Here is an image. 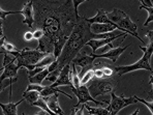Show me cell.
I'll return each instance as SVG.
<instances>
[{
    "instance_id": "1",
    "label": "cell",
    "mask_w": 153,
    "mask_h": 115,
    "mask_svg": "<svg viewBox=\"0 0 153 115\" xmlns=\"http://www.w3.org/2000/svg\"><path fill=\"white\" fill-rule=\"evenodd\" d=\"M34 10L35 28H42L45 35L54 42L56 58L60 56L65 43L76 24V16L71 0H31ZM34 28V29H35Z\"/></svg>"
},
{
    "instance_id": "2",
    "label": "cell",
    "mask_w": 153,
    "mask_h": 115,
    "mask_svg": "<svg viewBox=\"0 0 153 115\" xmlns=\"http://www.w3.org/2000/svg\"><path fill=\"white\" fill-rule=\"evenodd\" d=\"M90 25H91V23H89L87 17H85V16H79L76 18V24L75 28H74L71 34L69 35L68 40L65 43L60 56L57 58L60 67H63L64 65L71 63V61L83 50V47L86 46L90 40L113 37L122 32V31H120L118 33H115L113 31V32L96 34L91 31Z\"/></svg>"
},
{
    "instance_id": "3",
    "label": "cell",
    "mask_w": 153,
    "mask_h": 115,
    "mask_svg": "<svg viewBox=\"0 0 153 115\" xmlns=\"http://www.w3.org/2000/svg\"><path fill=\"white\" fill-rule=\"evenodd\" d=\"M140 49L144 52V55L142 56L140 59L134 64L130 65H118V66H114V69L118 76L125 75L130 72L138 71V69H147L150 71L153 74V69L150 64V59L153 54V40L149 42V44L145 47L140 46Z\"/></svg>"
},
{
    "instance_id": "4",
    "label": "cell",
    "mask_w": 153,
    "mask_h": 115,
    "mask_svg": "<svg viewBox=\"0 0 153 115\" xmlns=\"http://www.w3.org/2000/svg\"><path fill=\"white\" fill-rule=\"evenodd\" d=\"M13 55L17 57V63L20 66V69L25 67L27 71L34 69V65L38 61L46 57L48 54L42 52L38 48L36 49H30V48H24L18 52H10Z\"/></svg>"
},
{
    "instance_id": "5",
    "label": "cell",
    "mask_w": 153,
    "mask_h": 115,
    "mask_svg": "<svg viewBox=\"0 0 153 115\" xmlns=\"http://www.w3.org/2000/svg\"><path fill=\"white\" fill-rule=\"evenodd\" d=\"M108 17L113 23L119 25L121 28L125 29V30L129 31L132 37H137L140 42H143V40L138 35V26L134 22H132V20L130 19V17L126 13L118 10V8H114L112 12L108 13Z\"/></svg>"
},
{
    "instance_id": "6",
    "label": "cell",
    "mask_w": 153,
    "mask_h": 115,
    "mask_svg": "<svg viewBox=\"0 0 153 115\" xmlns=\"http://www.w3.org/2000/svg\"><path fill=\"white\" fill-rule=\"evenodd\" d=\"M119 77V76H118ZM118 77H110V78H103V79H96L92 81L91 85L88 87L90 94L93 98H96L98 96H103L114 92L118 84Z\"/></svg>"
},
{
    "instance_id": "7",
    "label": "cell",
    "mask_w": 153,
    "mask_h": 115,
    "mask_svg": "<svg viewBox=\"0 0 153 115\" xmlns=\"http://www.w3.org/2000/svg\"><path fill=\"white\" fill-rule=\"evenodd\" d=\"M71 91L76 94V96L78 98V104H76L75 106L73 107V109H76L79 107V105H83V104H86L88 102H92L94 103L95 105L97 106H103V104H108L109 105V101L107 100H103V101H97L95 100V98L90 94V91L88 89V87H86L85 85H81L79 87H74V86H71Z\"/></svg>"
},
{
    "instance_id": "8",
    "label": "cell",
    "mask_w": 153,
    "mask_h": 115,
    "mask_svg": "<svg viewBox=\"0 0 153 115\" xmlns=\"http://www.w3.org/2000/svg\"><path fill=\"white\" fill-rule=\"evenodd\" d=\"M139 101L137 96H130V98H125L124 96H116L115 92H111V101L108 105V109L110 110L111 115H116L121 109L124 107H127L129 105L137 104Z\"/></svg>"
},
{
    "instance_id": "9",
    "label": "cell",
    "mask_w": 153,
    "mask_h": 115,
    "mask_svg": "<svg viewBox=\"0 0 153 115\" xmlns=\"http://www.w3.org/2000/svg\"><path fill=\"white\" fill-rule=\"evenodd\" d=\"M94 60H95V58L91 54L88 55L85 52H80L71 62H74L76 65H79V66L82 67V71L80 73V77H82L87 71L94 69V65H93Z\"/></svg>"
},
{
    "instance_id": "10",
    "label": "cell",
    "mask_w": 153,
    "mask_h": 115,
    "mask_svg": "<svg viewBox=\"0 0 153 115\" xmlns=\"http://www.w3.org/2000/svg\"><path fill=\"white\" fill-rule=\"evenodd\" d=\"M90 29L93 33H96V34H102V33H108V32H113L116 29L122 31V32L128 33V34H131L129 31L125 30V29L121 28L119 25L115 23L112 24H107V23H93L90 25Z\"/></svg>"
},
{
    "instance_id": "11",
    "label": "cell",
    "mask_w": 153,
    "mask_h": 115,
    "mask_svg": "<svg viewBox=\"0 0 153 115\" xmlns=\"http://www.w3.org/2000/svg\"><path fill=\"white\" fill-rule=\"evenodd\" d=\"M71 63L66 64L63 66V69H61L58 79L56 80V82H54L53 84H51L53 87H59V86H73V83L71 80Z\"/></svg>"
},
{
    "instance_id": "12",
    "label": "cell",
    "mask_w": 153,
    "mask_h": 115,
    "mask_svg": "<svg viewBox=\"0 0 153 115\" xmlns=\"http://www.w3.org/2000/svg\"><path fill=\"white\" fill-rule=\"evenodd\" d=\"M21 15H23L24 17L22 24H27L29 28L32 29L33 24H34V10H33V3L31 0H29L23 5V8L21 10Z\"/></svg>"
},
{
    "instance_id": "13",
    "label": "cell",
    "mask_w": 153,
    "mask_h": 115,
    "mask_svg": "<svg viewBox=\"0 0 153 115\" xmlns=\"http://www.w3.org/2000/svg\"><path fill=\"white\" fill-rule=\"evenodd\" d=\"M123 35H128V33H125V32H121L120 34L116 35V37H108V38H98V40H90L88 43H87L86 46H89L91 47L92 49V53H96V51L98 50L100 48H102L105 45L107 44H110V43H113L115 40L117 38H120V37H123Z\"/></svg>"
},
{
    "instance_id": "14",
    "label": "cell",
    "mask_w": 153,
    "mask_h": 115,
    "mask_svg": "<svg viewBox=\"0 0 153 115\" xmlns=\"http://www.w3.org/2000/svg\"><path fill=\"white\" fill-rule=\"evenodd\" d=\"M129 46H126V47H116V48H112L111 50H109L105 53H102V54H94L92 53L91 55L93 56L94 58H107V59H110L112 62H116L117 59L119 58V56L123 53L126 49L128 48Z\"/></svg>"
},
{
    "instance_id": "15",
    "label": "cell",
    "mask_w": 153,
    "mask_h": 115,
    "mask_svg": "<svg viewBox=\"0 0 153 115\" xmlns=\"http://www.w3.org/2000/svg\"><path fill=\"white\" fill-rule=\"evenodd\" d=\"M20 69V66L17 63V60L12 62L8 65H6L2 69V74L0 76V81H4L6 79H18V71Z\"/></svg>"
},
{
    "instance_id": "16",
    "label": "cell",
    "mask_w": 153,
    "mask_h": 115,
    "mask_svg": "<svg viewBox=\"0 0 153 115\" xmlns=\"http://www.w3.org/2000/svg\"><path fill=\"white\" fill-rule=\"evenodd\" d=\"M60 93H54L52 96H46V102L48 104L49 108L52 110V111L55 113V115H63L64 112L62 110V108L60 107L59 102H58V96Z\"/></svg>"
},
{
    "instance_id": "17",
    "label": "cell",
    "mask_w": 153,
    "mask_h": 115,
    "mask_svg": "<svg viewBox=\"0 0 153 115\" xmlns=\"http://www.w3.org/2000/svg\"><path fill=\"white\" fill-rule=\"evenodd\" d=\"M37 48L42 52H45L47 54H54V50H55L54 42L49 37H47V35H44L38 40Z\"/></svg>"
},
{
    "instance_id": "18",
    "label": "cell",
    "mask_w": 153,
    "mask_h": 115,
    "mask_svg": "<svg viewBox=\"0 0 153 115\" xmlns=\"http://www.w3.org/2000/svg\"><path fill=\"white\" fill-rule=\"evenodd\" d=\"M25 99H22L19 102L13 103V102H10L8 104H0V107H1L2 111H3L4 115H18V106L20 105L22 102H24Z\"/></svg>"
},
{
    "instance_id": "19",
    "label": "cell",
    "mask_w": 153,
    "mask_h": 115,
    "mask_svg": "<svg viewBox=\"0 0 153 115\" xmlns=\"http://www.w3.org/2000/svg\"><path fill=\"white\" fill-rule=\"evenodd\" d=\"M89 23H107V24H112L113 22L109 19L108 17V13L105 12L103 10H97V13L94 17L87 18Z\"/></svg>"
},
{
    "instance_id": "20",
    "label": "cell",
    "mask_w": 153,
    "mask_h": 115,
    "mask_svg": "<svg viewBox=\"0 0 153 115\" xmlns=\"http://www.w3.org/2000/svg\"><path fill=\"white\" fill-rule=\"evenodd\" d=\"M84 114H90V115H110V110L108 108H103L102 106H98V107H91V106L85 105Z\"/></svg>"
},
{
    "instance_id": "21",
    "label": "cell",
    "mask_w": 153,
    "mask_h": 115,
    "mask_svg": "<svg viewBox=\"0 0 153 115\" xmlns=\"http://www.w3.org/2000/svg\"><path fill=\"white\" fill-rule=\"evenodd\" d=\"M54 93H62V94H64L65 96H67L68 99H73V96H71V94H68V93H66L65 91H62L61 89H59L58 87H53L52 85H46L45 86L44 85V88H42V90L40 91V94H42V96H52V94H54Z\"/></svg>"
},
{
    "instance_id": "22",
    "label": "cell",
    "mask_w": 153,
    "mask_h": 115,
    "mask_svg": "<svg viewBox=\"0 0 153 115\" xmlns=\"http://www.w3.org/2000/svg\"><path fill=\"white\" fill-rule=\"evenodd\" d=\"M49 69L48 66L46 67L45 69H42V72H39L38 74H36V75L32 76V77H28V80L30 83H35V84H42L44 83L45 79H46V77L49 75Z\"/></svg>"
},
{
    "instance_id": "23",
    "label": "cell",
    "mask_w": 153,
    "mask_h": 115,
    "mask_svg": "<svg viewBox=\"0 0 153 115\" xmlns=\"http://www.w3.org/2000/svg\"><path fill=\"white\" fill-rule=\"evenodd\" d=\"M40 92L37 90H31V91H24L23 92V98L25 99V101H27L31 106L33 103H35L38 99L40 98Z\"/></svg>"
},
{
    "instance_id": "24",
    "label": "cell",
    "mask_w": 153,
    "mask_h": 115,
    "mask_svg": "<svg viewBox=\"0 0 153 115\" xmlns=\"http://www.w3.org/2000/svg\"><path fill=\"white\" fill-rule=\"evenodd\" d=\"M71 83H73V86L74 87H79L81 86V78L79 73L76 72V64L74 62H71Z\"/></svg>"
},
{
    "instance_id": "25",
    "label": "cell",
    "mask_w": 153,
    "mask_h": 115,
    "mask_svg": "<svg viewBox=\"0 0 153 115\" xmlns=\"http://www.w3.org/2000/svg\"><path fill=\"white\" fill-rule=\"evenodd\" d=\"M32 106L38 107V108H40V109H42V110H46V111L48 112V113L50 114V115H55V113H54V112L52 111L50 108H49L48 104H47V102H46V99H45V96H40V98L38 99V100L35 103H33Z\"/></svg>"
},
{
    "instance_id": "26",
    "label": "cell",
    "mask_w": 153,
    "mask_h": 115,
    "mask_svg": "<svg viewBox=\"0 0 153 115\" xmlns=\"http://www.w3.org/2000/svg\"><path fill=\"white\" fill-rule=\"evenodd\" d=\"M3 53H4V58H3V62H2L1 71L6 66V65H8L10 63H12V62L17 60V57H16L15 55H13L12 53H10V52H3Z\"/></svg>"
},
{
    "instance_id": "27",
    "label": "cell",
    "mask_w": 153,
    "mask_h": 115,
    "mask_svg": "<svg viewBox=\"0 0 153 115\" xmlns=\"http://www.w3.org/2000/svg\"><path fill=\"white\" fill-rule=\"evenodd\" d=\"M140 10H145L148 12V18L147 20L145 21V23H144V27L145 26H148V24L150 23V22L153 21V6H148V5H140Z\"/></svg>"
},
{
    "instance_id": "28",
    "label": "cell",
    "mask_w": 153,
    "mask_h": 115,
    "mask_svg": "<svg viewBox=\"0 0 153 115\" xmlns=\"http://www.w3.org/2000/svg\"><path fill=\"white\" fill-rule=\"evenodd\" d=\"M94 78V69H91L87 71L81 78V85H86L89 81H91Z\"/></svg>"
},
{
    "instance_id": "29",
    "label": "cell",
    "mask_w": 153,
    "mask_h": 115,
    "mask_svg": "<svg viewBox=\"0 0 153 115\" xmlns=\"http://www.w3.org/2000/svg\"><path fill=\"white\" fill-rule=\"evenodd\" d=\"M18 51L20 50L15 45L10 44V43L6 42V40L1 45V53H3V52H18Z\"/></svg>"
},
{
    "instance_id": "30",
    "label": "cell",
    "mask_w": 153,
    "mask_h": 115,
    "mask_svg": "<svg viewBox=\"0 0 153 115\" xmlns=\"http://www.w3.org/2000/svg\"><path fill=\"white\" fill-rule=\"evenodd\" d=\"M16 13H21V10H15V12H7V10H4L3 8H0V18H1V21H5L6 17L8 15H16Z\"/></svg>"
},
{
    "instance_id": "31",
    "label": "cell",
    "mask_w": 153,
    "mask_h": 115,
    "mask_svg": "<svg viewBox=\"0 0 153 115\" xmlns=\"http://www.w3.org/2000/svg\"><path fill=\"white\" fill-rule=\"evenodd\" d=\"M32 31H33V37H34V40H39L40 38L45 35V31L42 30V28H35V29H33Z\"/></svg>"
},
{
    "instance_id": "32",
    "label": "cell",
    "mask_w": 153,
    "mask_h": 115,
    "mask_svg": "<svg viewBox=\"0 0 153 115\" xmlns=\"http://www.w3.org/2000/svg\"><path fill=\"white\" fill-rule=\"evenodd\" d=\"M94 78L96 79H103L105 78V74L102 67H94Z\"/></svg>"
},
{
    "instance_id": "33",
    "label": "cell",
    "mask_w": 153,
    "mask_h": 115,
    "mask_svg": "<svg viewBox=\"0 0 153 115\" xmlns=\"http://www.w3.org/2000/svg\"><path fill=\"white\" fill-rule=\"evenodd\" d=\"M73 1V4H74V8H75V13H76V18L79 17V10H78V8H79V5L80 4H82L83 2H85V1H88V0H71Z\"/></svg>"
},
{
    "instance_id": "34",
    "label": "cell",
    "mask_w": 153,
    "mask_h": 115,
    "mask_svg": "<svg viewBox=\"0 0 153 115\" xmlns=\"http://www.w3.org/2000/svg\"><path fill=\"white\" fill-rule=\"evenodd\" d=\"M137 99H138L139 102H141L142 104H144L145 106H147L148 109L150 110V113L153 114V101H152V102H148V101H145V100H143V99L138 98V96H137Z\"/></svg>"
},
{
    "instance_id": "35",
    "label": "cell",
    "mask_w": 153,
    "mask_h": 115,
    "mask_svg": "<svg viewBox=\"0 0 153 115\" xmlns=\"http://www.w3.org/2000/svg\"><path fill=\"white\" fill-rule=\"evenodd\" d=\"M24 40H26V42H31L32 40H34V37H33V31L29 30V31H26L25 33H24Z\"/></svg>"
},
{
    "instance_id": "36",
    "label": "cell",
    "mask_w": 153,
    "mask_h": 115,
    "mask_svg": "<svg viewBox=\"0 0 153 115\" xmlns=\"http://www.w3.org/2000/svg\"><path fill=\"white\" fill-rule=\"evenodd\" d=\"M112 48H114L113 47V43H110V44H107L105 45L103 47H102V48H100V54H102V53H105V52H108L109 50H111Z\"/></svg>"
},
{
    "instance_id": "37",
    "label": "cell",
    "mask_w": 153,
    "mask_h": 115,
    "mask_svg": "<svg viewBox=\"0 0 153 115\" xmlns=\"http://www.w3.org/2000/svg\"><path fill=\"white\" fill-rule=\"evenodd\" d=\"M59 67V62H58V59H56L55 61H53L50 65H48V69H49V72H53L55 71L56 69Z\"/></svg>"
},
{
    "instance_id": "38",
    "label": "cell",
    "mask_w": 153,
    "mask_h": 115,
    "mask_svg": "<svg viewBox=\"0 0 153 115\" xmlns=\"http://www.w3.org/2000/svg\"><path fill=\"white\" fill-rule=\"evenodd\" d=\"M146 37L149 38V42H151V40H153V30L147 31V33H146Z\"/></svg>"
},
{
    "instance_id": "39",
    "label": "cell",
    "mask_w": 153,
    "mask_h": 115,
    "mask_svg": "<svg viewBox=\"0 0 153 115\" xmlns=\"http://www.w3.org/2000/svg\"><path fill=\"white\" fill-rule=\"evenodd\" d=\"M148 100L153 101V91H150L149 94H148Z\"/></svg>"
},
{
    "instance_id": "40",
    "label": "cell",
    "mask_w": 153,
    "mask_h": 115,
    "mask_svg": "<svg viewBox=\"0 0 153 115\" xmlns=\"http://www.w3.org/2000/svg\"><path fill=\"white\" fill-rule=\"evenodd\" d=\"M150 83L152 84V89H151V91H153V76L150 77Z\"/></svg>"
},
{
    "instance_id": "41",
    "label": "cell",
    "mask_w": 153,
    "mask_h": 115,
    "mask_svg": "<svg viewBox=\"0 0 153 115\" xmlns=\"http://www.w3.org/2000/svg\"><path fill=\"white\" fill-rule=\"evenodd\" d=\"M139 1H140V2H141V4H143V5H144V4H145V2H144V0H139Z\"/></svg>"
},
{
    "instance_id": "42",
    "label": "cell",
    "mask_w": 153,
    "mask_h": 115,
    "mask_svg": "<svg viewBox=\"0 0 153 115\" xmlns=\"http://www.w3.org/2000/svg\"><path fill=\"white\" fill-rule=\"evenodd\" d=\"M138 113H139V109L137 110V111H134V113H132V114H138Z\"/></svg>"
},
{
    "instance_id": "43",
    "label": "cell",
    "mask_w": 153,
    "mask_h": 115,
    "mask_svg": "<svg viewBox=\"0 0 153 115\" xmlns=\"http://www.w3.org/2000/svg\"><path fill=\"white\" fill-rule=\"evenodd\" d=\"M151 1H152V3H153V0H151Z\"/></svg>"
}]
</instances>
